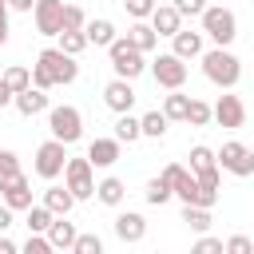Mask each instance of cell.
Here are the masks:
<instances>
[{
    "mask_svg": "<svg viewBox=\"0 0 254 254\" xmlns=\"http://www.w3.org/2000/svg\"><path fill=\"white\" fill-rule=\"evenodd\" d=\"M107 60H111V71H115L119 79H131V83L147 71V56H143L127 36H115V40L107 44Z\"/></svg>",
    "mask_w": 254,
    "mask_h": 254,
    "instance_id": "7a4b0ae2",
    "label": "cell"
},
{
    "mask_svg": "<svg viewBox=\"0 0 254 254\" xmlns=\"http://www.w3.org/2000/svg\"><path fill=\"white\" fill-rule=\"evenodd\" d=\"M147 71H151V79L159 83V87H183L187 83V60H179L175 52H159L151 64H147Z\"/></svg>",
    "mask_w": 254,
    "mask_h": 254,
    "instance_id": "9c48e42d",
    "label": "cell"
},
{
    "mask_svg": "<svg viewBox=\"0 0 254 254\" xmlns=\"http://www.w3.org/2000/svg\"><path fill=\"white\" fill-rule=\"evenodd\" d=\"M115 238H119L123 246L143 242V238H147V218H143L139 210H119V214H115Z\"/></svg>",
    "mask_w": 254,
    "mask_h": 254,
    "instance_id": "4fadbf2b",
    "label": "cell"
},
{
    "mask_svg": "<svg viewBox=\"0 0 254 254\" xmlns=\"http://www.w3.org/2000/svg\"><path fill=\"white\" fill-rule=\"evenodd\" d=\"M187 103H190V95H183V87H171V95H163V115L171 123H183L187 119Z\"/></svg>",
    "mask_w": 254,
    "mask_h": 254,
    "instance_id": "cb8c5ba5",
    "label": "cell"
},
{
    "mask_svg": "<svg viewBox=\"0 0 254 254\" xmlns=\"http://www.w3.org/2000/svg\"><path fill=\"white\" fill-rule=\"evenodd\" d=\"M36 67H44V71L52 75L56 87H67V83L79 79V64H75V56L60 52V48H44V52L36 56Z\"/></svg>",
    "mask_w": 254,
    "mask_h": 254,
    "instance_id": "8992f818",
    "label": "cell"
},
{
    "mask_svg": "<svg viewBox=\"0 0 254 254\" xmlns=\"http://www.w3.org/2000/svg\"><path fill=\"white\" fill-rule=\"evenodd\" d=\"M16 250H20V246H16L8 234H0V254H16Z\"/></svg>",
    "mask_w": 254,
    "mask_h": 254,
    "instance_id": "bcb514c9",
    "label": "cell"
},
{
    "mask_svg": "<svg viewBox=\"0 0 254 254\" xmlns=\"http://www.w3.org/2000/svg\"><path fill=\"white\" fill-rule=\"evenodd\" d=\"M0 20H8V0H0Z\"/></svg>",
    "mask_w": 254,
    "mask_h": 254,
    "instance_id": "c3c4849f",
    "label": "cell"
},
{
    "mask_svg": "<svg viewBox=\"0 0 254 254\" xmlns=\"http://www.w3.org/2000/svg\"><path fill=\"white\" fill-rule=\"evenodd\" d=\"M48 131H52V139H60V143H79L83 139V115H79V107H71V103H60V107H48Z\"/></svg>",
    "mask_w": 254,
    "mask_h": 254,
    "instance_id": "277c9868",
    "label": "cell"
},
{
    "mask_svg": "<svg viewBox=\"0 0 254 254\" xmlns=\"http://www.w3.org/2000/svg\"><path fill=\"white\" fill-rule=\"evenodd\" d=\"M202 40H206V36H202V28H198V32L179 28V32L171 36V52H175L179 60H198V56L206 52V48H202Z\"/></svg>",
    "mask_w": 254,
    "mask_h": 254,
    "instance_id": "2e32d148",
    "label": "cell"
},
{
    "mask_svg": "<svg viewBox=\"0 0 254 254\" xmlns=\"http://www.w3.org/2000/svg\"><path fill=\"white\" fill-rule=\"evenodd\" d=\"M115 139H119V143H139V139H143V127H139V115H131V111H123V115L115 119Z\"/></svg>",
    "mask_w": 254,
    "mask_h": 254,
    "instance_id": "d4e9b609",
    "label": "cell"
},
{
    "mask_svg": "<svg viewBox=\"0 0 254 254\" xmlns=\"http://www.w3.org/2000/svg\"><path fill=\"white\" fill-rule=\"evenodd\" d=\"M56 40H60L56 48H60V52H67V56H79V52L87 48V36H83V28H79V32H75V28H64Z\"/></svg>",
    "mask_w": 254,
    "mask_h": 254,
    "instance_id": "f546056e",
    "label": "cell"
},
{
    "mask_svg": "<svg viewBox=\"0 0 254 254\" xmlns=\"http://www.w3.org/2000/svg\"><path fill=\"white\" fill-rule=\"evenodd\" d=\"M103 103H107V111H115V115H123V111H131L135 107V87H131V79H111L107 87H103Z\"/></svg>",
    "mask_w": 254,
    "mask_h": 254,
    "instance_id": "5bb4252c",
    "label": "cell"
},
{
    "mask_svg": "<svg viewBox=\"0 0 254 254\" xmlns=\"http://www.w3.org/2000/svg\"><path fill=\"white\" fill-rule=\"evenodd\" d=\"M187 159H190V171H202V167H214V151H210L206 143H194Z\"/></svg>",
    "mask_w": 254,
    "mask_h": 254,
    "instance_id": "836d02e7",
    "label": "cell"
},
{
    "mask_svg": "<svg viewBox=\"0 0 254 254\" xmlns=\"http://www.w3.org/2000/svg\"><path fill=\"white\" fill-rule=\"evenodd\" d=\"M210 119L218 123V127H242L246 123V103H242V95H230V91H222L218 95V103L210 107Z\"/></svg>",
    "mask_w": 254,
    "mask_h": 254,
    "instance_id": "8fae6325",
    "label": "cell"
},
{
    "mask_svg": "<svg viewBox=\"0 0 254 254\" xmlns=\"http://www.w3.org/2000/svg\"><path fill=\"white\" fill-rule=\"evenodd\" d=\"M36 0H8V12H32Z\"/></svg>",
    "mask_w": 254,
    "mask_h": 254,
    "instance_id": "f6af8a7d",
    "label": "cell"
},
{
    "mask_svg": "<svg viewBox=\"0 0 254 254\" xmlns=\"http://www.w3.org/2000/svg\"><path fill=\"white\" fill-rule=\"evenodd\" d=\"M40 202H44L52 214H71V210H75V194H71L67 187H60L56 179L48 183V190H44V198H40Z\"/></svg>",
    "mask_w": 254,
    "mask_h": 254,
    "instance_id": "d6986e66",
    "label": "cell"
},
{
    "mask_svg": "<svg viewBox=\"0 0 254 254\" xmlns=\"http://www.w3.org/2000/svg\"><path fill=\"white\" fill-rule=\"evenodd\" d=\"M175 8H179V16H202V8H206V0H171Z\"/></svg>",
    "mask_w": 254,
    "mask_h": 254,
    "instance_id": "60d3db41",
    "label": "cell"
},
{
    "mask_svg": "<svg viewBox=\"0 0 254 254\" xmlns=\"http://www.w3.org/2000/svg\"><path fill=\"white\" fill-rule=\"evenodd\" d=\"M24 254H52V242H48V234H32L28 230V242L20 246Z\"/></svg>",
    "mask_w": 254,
    "mask_h": 254,
    "instance_id": "74e56055",
    "label": "cell"
},
{
    "mask_svg": "<svg viewBox=\"0 0 254 254\" xmlns=\"http://www.w3.org/2000/svg\"><path fill=\"white\" fill-rule=\"evenodd\" d=\"M32 87H44V91H52L56 83H52V75H48L44 67H36V64H32Z\"/></svg>",
    "mask_w": 254,
    "mask_h": 254,
    "instance_id": "b9f144b4",
    "label": "cell"
},
{
    "mask_svg": "<svg viewBox=\"0 0 254 254\" xmlns=\"http://www.w3.org/2000/svg\"><path fill=\"white\" fill-rule=\"evenodd\" d=\"M222 250H226V254H254V238H246V234H230V238L222 242Z\"/></svg>",
    "mask_w": 254,
    "mask_h": 254,
    "instance_id": "e575fe53",
    "label": "cell"
},
{
    "mask_svg": "<svg viewBox=\"0 0 254 254\" xmlns=\"http://www.w3.org/2000/svg\"><path fill=\"white\" fill-rule=\"evenodd\" d=\"M143 198L151 202V206H167L175 194H171V187H167V179L163 175H155V179H147V187H143Z\"/></svg>",
    "mask_w": 254,
    "mask_h": 254,
    "instance_id": "83f0119b",
    "label": "cell"
},
{
    "mask_svg": "<svg viewBox=\"0 0 254 254\" xmlns=\"http://www.w3.org/2000/svg\"><path fill=\"white\" fill-rule=\"evenodd\" d=\"M183 222L194 230V234H206L210 230V206H190V202H183Z\"/></svg>",
    "mask_w": 254,
    "mask_h": 254,
    "instance_id": "484cf974",
    "label": "cell"
},
{
    "mask_svg": "<svg viewBox=\"0 0 254 254\" xmlns=\"http://www.w3.org/2000/svg\"><path fill=\"white\" fill-rule=\"evenodd\" d=\"M12 99H16V91H12V87H8V83H4V79H0V107H8V103H12Z\"/></svg>",
    "mask_w": 254,
    "mask_h": 254,
    "instance_id": "ee69618b",
    "label": "cell"
},
{
    "mask_svg": "<svg viewBox=\"0 0 254 254\" xmlns=\"http://www.w3.org/2000/svg\"><path fill=\"white\" fill-rule=\"evenodd\" d=\"M194 250H198V254H222V238H210V234H198V242H194Z\"/></svg>",
    "mask_w": 254,
    "mask_h": 254,
    "instance_id": "ab89813d",
    "label": "cell"
},
{
    "mask_svg": "<svg viewBox=\"0 0 254 254\" xmlns=\"http://www.w3.org/2000/svg\"><path fill=\"white\" fill-rule=\"evenodd\" d=\"M119 155H123V143L111 135V139H91L87 143V159H91V167H115L119 163Z\"/></svg>",
    "mask_w": 254,
    "mask_h": 254,
    "instance_id": "e0dca14e",
    "label": "cell"
},
{
    "mask_svg": "<svg viewBox=\"0 0 254 254\" xmlns=\"http://www.w3.org/2000/svg\"><path fill=\"white\" fill-rule=\"evenodd\" d=\"M214 163H218V171H226V175H234V179H250V175H254V151H250L246 143H238V139H226V143L214 151Z\"/></svg>",
    "mask_w": 254,
    "mask_h": 254,
    "instance_id": "5b68a950",
    "label": "cell"
},
{
    "mask_svg": "<svg viewBox=\"0 0 254 254\" xmlns=\"http://www.w3.org/2000/svg\"><path fill=\"white\" fill-rule=\"evenodd\" d=\"M8 44V20H0V48Z\"/></svg>",
    "mask_w": 254,
    "mask_h": 254,
    "instance_id": "7dc6e473",
    "label": "cell"
},
{
    "mask_svg": "<svg viewBox=\"0 0 254 254\" xmlns=\"http://www.w3.org/2000/svg\"><path fill=\"white\" fill-rule=\"evenodd\" d=\"M147 24H151L159 36H167V40H171V36L183 28V16H179V8H175V4H155V12L147 16Z\"/></svg>",
    "mask_w": 254,
    "mask_h": 254,
    "instance_id": "ac0fdd59",
    "label": "cell"
},
{
    "mask_svg": "<svg viewBox=\"0 0 254 254\" xmlns=\"http://www.w3.org/2000/svg\"><path fill=\"white\" fill-rule=\"evenodd\" d=\"M0 202L12 206V210H28V206H32V183L24 179V171L0 179Z\"/></svg>",
    "mask_w": 254,
    "mask_h": 254,
    "instance_id": "7c38bea8",
    "label": "cell"
},
{
    "mask_svg": "<svg viewBox=\"0 0 254 254\" xmlns=\"http://www.w3.org/2000/svg\"><path fill=\"white\" fill-rule=\"evenodd\" d=\"M32 20L40 36H60L64 32V0H36L32 4Z\"/></svg>",
    "mask_w": 254,
    "mask_h": 254,
    "instance_id": "30bf717a",
    "label": "cell"
},
{
    "mask_svg": "<svg viewBox=\"0 0 254 254\" xmlns=\"http://www.w3.org/2000/svg\"><path fill=\"white\" fill-rule=\"evenodd\" d=\"M95 198H99L103 206H123V198H127V187H123V179H115V175L99 179V183H95Z\"/></svg>",
    "mask_w": 254,
    "mask_h": 254,
    "instance_id": "603a6c76",
    "label": "cell"
},
{
    "mask_svg": "<svg viewBox=\"0 0 254 254\" xmlns=\"http://www.w3.org/2000/svg\"><path fill=\"white\" fill-rule=\"evenodd\" d=\"M83 36H87V44H95V48H107L119 32H115V24L107 20V16H95V20H87L83 24Z\"/></svg>",
    "mask_w": 254,
    "mask_h": 254,
    "instance_id": "7402d4cb",
    "label": "cell"
},
{
    "mask_svg": "<svg viewBox=\"0 0 254 254\" xmlns=\"http://www.w3.org/2000/svg\"><path fill=\"white\" fill-rule=\"evenodd\" d=\"M75 222H67V214H56L52 218V226H48V242H52V250H71V242H75Z\"/></svg>",
    "mask_w": 254,
    "mask_h": 254,
    "instance_id": "ffe728a7",
    "label": "cell"
},
{
    "mask_svg": "<svg viewBox=\"0 0 254 254\" xmlns=\"http://www.w3.org/2000/svg\"><path fill=\"white\" fill-rule=\"evenodd\" d=\"M52 218H56V214H52V210H48L44 202H32V206H28V218H24V226H28L32 234H48Z\"/></svg>",
    "mask_w": 254,
    "mask_h": 254,
    "instance_id": "f1b7e54d",
    "label": "cell"
},
{
    "mask_svg": "<svg viewBox=\"0 0 254 254\" xmlns=\"http://www.w3.org/2000/svg\"><path fill=\"white\" fill-rule=\"evenodd\" d=\"M183 123H190V127H206V123H210V103H206V99H190Z\"/></svg>",
    "mask_w": 254,
    "mask_h": 254,
    "instance_id": "1f68e13d",
    "label": "cell"
},
{
    "mask_svg": "<svg viewBox=\"0 0 254 254\" xmlns=\"http://www.w3.org/2000/svg\"><path fill=\"white\" fill-rule=\"evenodd\" d=\"M123 8H127V16L131 20H147L151 12H155V0H119Z\"/></svg>",
    "mask_w": 254,
    "mask_h": 254,
    "instance_id": "d590c367",
    "label": "cell"
},
{
    "mask_svg": "<svg viewBox=\"0 0 254 254\" xmlns=\"http://www.w3.org/2000/svg\"><path fill=\"white\" fill-rule=\"evenodd\" d=\"M71 254H103V238L99 234H75Z\"/></svg>",
    "mask_w": 254,
    "mask_h": 254,
    "instance_id": "d6a6232c",
    "label": "cell"
},
{
    "mask_svg": "<svg viewBox=\"0 0 254 254\" xmlns=\"http://www.w3.org/2000/svg\"><path fill=\"white\" fill-rule=\"evenodd\" d=\"M167 123H171V119H167V115H163L159 107H155V111H147V115H139L143 139H163V135H167Z\"/></svg>",
    "mask_w": 254,
    "mask_h": 254,
    "instance_id": "4316f807",
    "label": "cell"
},
{
    "mask_svg": "<svg viewBox=\"0 0 254 254\" xmlns=\"http://www.w3.org/2000/svg\"><path fill=\"white\" fill-rule=\"evenodd\" d=\"M127 40L143 52V56H151L155 48H159V32L147 24V20H131V28H127Z\"/></svg>",
    "mask_w": 254,
    "mask_h": 254,
    "instance_id": "44dd1931",
    "label": "cell"
},
{
    "mask_svg": "<svg viewBox=\"0 0 254 254\" xmlns=\"http://www.w3.org/2000/svg\"><path fill=\"white\" fill-rule=\"evenodd\" d=\"M12 214H16V210L0 202V234H8V230H12Z\"/></svg>",
    "mask_w": 254,
    "mask_h": 254,
    "instance_id": "7bdbcfd3",
    "label": "cell"
},
{
    "mask_svg": "<svg viewBox=\"0 0 254 254\" xmlns=\"http://www.w3.org/2000/svg\"><path fill=\"white\" fill-rule=\"evenodd\" d=\"M64 187L75 194V202L95 198V167H91L87 155H83V159H71V155H67V163H64Z\"/></svg>",
    "mask_w": 254,
    "mask_h": 254,
    "instance_id": "52a82bcc",
    "label": "cell"
},
{
    "mask_svg": "<svg viewBox=\"0 0 254 254\" xmlns=\"http://www.w3.org/2000/svg\"><path fill=\"white\" fill-rule=\"evenodd\" d=\"M202 60V75L214 83V87H222V91H234L238 87V79H242V60L230 52V48H210V52H202L198 56Z\"/></svg>",
    "mask_w": 254,
    "mask_h": 254,
    "instance_id": "6da1fadb",
    "label": "cell"
},
{
    "mask_svg": "<svg viewBox=\"0 0 254 254\" xmlns=\"http://www.w3.org/2000/svg\"><path fill=\"white\" fill-rule=\"evenodd\" d=\"M83 24H87V12H83L79 4H64V28H75V32H79Z\"/></svg>",
    "mask_w": 254,
    "mask_h": 254,
    "instance_id": "8d00e7d4",
    "label": "cell"
},
{
    "mask_svg": "<svg viewBox=\"0 0 254 254\" xmlns=\"http://www.w3.org/2000/svg\"><path fill=\"white\" fill-rule=\"evenodd\" d=\"M0 79H4L12 91H24V87H32V67L12 64V67H4V71H0Z\"/></svg>",
    "mask_w": 254,
    "mask_h": 254,
    "instance_id": "4dcf8cb0",
    "label": "cell"
},
{
    "mask_svg": "<svg viewBox=\"0 0 254 254\" xmlns=\"http://www.w3.org/2000/svg\"><path fill=\"white\" fill-rule=\"evenodd\" d=\"M16 171H20V159H16V151L0 147V179H8V175H16Z\"/></svg>",
    "mask_w": 254,
    "mask_h": 254,
    "instance_id": "f35d334b",
    "label": "cell"
},
{
    "mask_svg": "<svg viewBox=\"0 0 254 254\" xmlns=\"http://www.w3.org/2000/svg\"><path fill=\"white\" fill-rule=\"evenodd\" d=\"M64 163H67V143H60V139H44V143L36 147V163H32V171H36L44 183H52V179L64 175Z\"/></svg>",
    "mask_w": 254,
    "mask_h": 254,
    "instance_id": "ba28073f",
    "label": "cell"
},
{
    "mask_svg": "<svg viewBox=\"0 0 254 254\" xmlns=\"http://www.w3.org/2000/svg\"><path fill=\"white\" fill-rule=\"evenodd\" d=\"M12 107H16L24 119H36V115H44V111L52 107V99H48V91H44V87H24V91H16Z\"/></svg>",
    "mask_w": 254,
    "mask_h": 254,
    "instance_id": "9a60e30c",
    "label": "cell"
},
{
    "mask_svg": "<svg viewBox=\"0 0 254 254\" xmlns=\"http://www.w3.org/2000/svg\"><path fill=\"white\" fill-rule=\"evenodd\" d=\"M198 20H202V36H206V40H214L218 48H230V44H234V36H238V16H234L230 8L206 4Z\"/></svg>",
    "mask_w": 254,
    "mask_h": 254,
    "instance_id": "3957f363",
    "label": "cell"
}]
</instances>
